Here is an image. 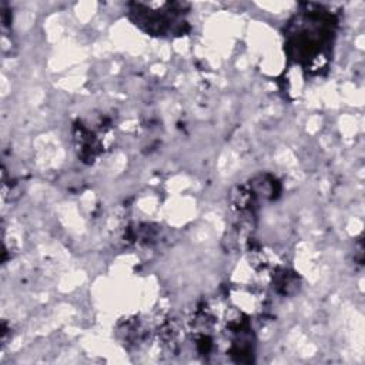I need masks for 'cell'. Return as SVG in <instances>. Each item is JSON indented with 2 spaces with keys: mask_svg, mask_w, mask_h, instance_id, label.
Masks as SVG:
<instances>
[{
  "mask_svg": "<svg viewBox=\"0 0 365 365\" xmlns=\"http://www.w3.org/2000/svg\"><path fill=\"white\" fill-rule=\"evenodd\" d=\"M292 31L288 34L289 54L295 61L305 67L314 64L318 58H327L332 43V23L329 14L314 10L295 17Z\"/></svg>",
  "mask_w": 365,
  "mask_h": 365,
  "instance_id": "1",
  "label": "cell"
}]
</instances>
